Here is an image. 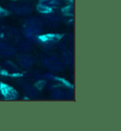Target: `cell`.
I'll return each instance as SVG.
<instances>
[{
  "label": "cell",
  "instance_id": "7a4b0ae2",
  "mask_svg": "<svg viewBox=\"0 0 121 131\" xmlns=\"http://www.w3.org/2000/svg\"><path fill=\"white\" fill-rule=\"evenodd\" d=\"M9 9L10 10H12L13 13L19 14V15H29L32 12L31 7L28 6V5L18 6L16 4H10V5H9Z\"/></svg>",
  "mask_w": 121,
  "mask_h": 131
},
{
  "label": "cell",
  "instance_id": "9c48e42d",
  "mask_svg": "<svg viewBox=\"0 0 121 131\" xmlns=\"http://www.w3.org/2000/svg\"><path fill=\"white\" fill-rule=\"evenodd\" d=\"M46 19L48 24H55L56 22L60 21V16L57 14H49V15H46Z\"/></svg>",
  "mask_w": 121,
  "mask_h": 131
},
{
  "label": "cell",
  "instance_id": "9a60e30c",
  "mask_svg": "<svg viewBox=\"0 0 121 131\" xmlns=\"http://www.w3.org/2000/svg\"><path fill=\"white\" fill-rule=\"evenodd\" d=\"M0 72H1V69H0Z\"/></svg>",
  "mask_w": 121,
  "mask_h": 131
},
{
  "label": "cell",
  "instance_id": "3957f363",
  "mask_svg": "<svg viewBox=\"0 0 121 131\" xmlns=\"http://www.w3.org/2000/svg\"><path fill=\"white\" fill-rule=\"evenodd\" d=\"M18 63L19 65L23 68V69H30L34 63H35V58L32 57L31 55H28V54H22L18 57Z\"/></svg>",
  "mask_w": 121,
  "mask_h": 131
},
{
  "label": "cell",
  "instance_id": "6da1fadb",
  "mask_svg": "<svg viewBox=\"0 0 121 131\" xmlns=\"http://www.w3.org/2000/svg\"><path fill=\"white\" fill-rule=\"evenodd\" d=\"M43 63L46 69L53 72H59L63 69V64L57 57H46L43 59Z\"/></svg>",
  "mask_w": 121,
  "mask_h": 131
},
{
  "label": "cell",
  "instance_id": "8fae6325",
  "mask_svg": "<svg viewBox=\"0 0 121 131\" xmlns=\"http://www.w3.org/2000/svg\"><path fill=\"white\" fill-rule=\"evenodd\" d=\"M19 48L22 51H25V52L30 51V49H31V46H30V44L29 42H22L19 45Z\"/></svg>",
  "mask_w": 121,
  "mask_h": 131
},
{
  "label": "cell",
  "instance_id": "52a82bcc",
  "mask_svg": "<svg viewBox=\"0 0 121 131\" xmlns=\"http://www.w3.org/2000/svg\"><path fill=\"white\" fill-rule=\"evenodd\" d=\"M51 98L55 99V100H61V99L64 98V92L62 91L61 89H53L52 93H51Z\"/></svg>",
  "mask_w": 121,
  "mask_h": 131
},
{
  "label": "cell",
  "instance_id": "7c38bea8",
  "mask_svg": "<svg viewBox=\"0 0 121 131\" xmlns=\"http://www.w3.org/2000/svg\"><path fill=\"white\" fill-rule=\"evenodd\" d=\"M41 4L48 7V8H51V7H55L58 4V1L57 0H43V2Z\"/></svg>",
  "mask_w": 121,
  "mask_h": 131
},
{
  "label": "cell",
  "instance_id": "4fadbf2b",
  "mask_svg": "<svg viewBox=\"0 0 121 131\" xmlns=\"http://www.w3.org/2000/svg\"><path fill=\"white\" fill-rule=\"evenodd\" d=\"M38 10L41 12V13H48L50 12V8L45 6L43 4H40V6L38 7Z\"/></svg>",
  "mask_w": 121,
  "mask_h": 131
},
{
  "label": "cell",
  "instance_id": "5b68a950",
  "mask_svg": "<svg viewBox=\"0 0 121 131\" xmlns=\"http://www.w3.org/2000/svg\"><path fill=\"white\" fill-rule=\"evenodd\" d=\"M1 92L4 95V97L9 100H13V99H16L18 97V93L14 89L10 88L9 85H4V86L1 88Z\"/></svg>",
  "mask_w": 121,
  "mask_h": 131
},
{
  "label": "cell",
  "instance_id": "ba28073f",
  "mask_svg": "<svg viewBox=\"0 0 121 131\" xmlns=\"http://www.w3.org/2000/svg\"><path fill=\"white\" fill-rule=\"evenodd\" d=\"M7 34H8V36L10 37V39L14 40V41H15V40H19V38H20L19 32H18V30H15V29H9Z\"/></svg>",
  "mask_w": 121,
  "mask_h": 131
},
{
  "label": "cell",
  "instance_id": "8992f818",
  "mask_svg": "<svg viewBox=\"0 0 121 131\" xmlns=\"http://www.w3.org/2000/svg\"><path fill=\"white\" fill-rule=\"evenodd\" d=\"M73 61V55L71 52H69L68 50L66 49L64 51H62V63L64 65H70Z\"/></svg>",
  "mask_w": 121,
  "mask_h": 131
},
{
  "label": "cell",
  "instance_id": "5bb4252c",
  "mask_svg": "<svg viewBox=\"0 0 121 131\" xmlns=\"http://www.w3.org/2000/svg\"><path fill=\"white\" fill-rule=\"evenodd\" d=\"M0 98H1V94H0Z\"/></svg>",
  "mask_w": 121,
  "mask_h": 131
},
{
  "label": "cell",
  "instance_id": "30bf717a",
  "mask_svg": "<svg viewBox=\"0 0 121 131\" xmlns=\"http://www.w3.org/2000/svg\"><path fill=\"white\" fill-rule=\"evenodd\" d=\"M5 67L10 71H18L19 70L18 68H17V66L15 64H13L12 62H6L5 63Z\"/></svg>",
  "mask_w": 121,
  "mask_h": 131
},
{
  "label": "cell",
  "instance_id": "277c9868",
  "mask_svg": "<svg viewBox=\"0 0 121 131\" xmlns=\"http://www.w3.org/2000/svg\"><path fill=\"white\" fill-rule=\"evenodd\" d=\"M0 53L3 56L10 57V56L14 55L15 49H14L10 44H9V43L1 42L0 43Z\"/></svg>",
  "mask_w": 121,
  "mask_h": 131
}]
</instances>
